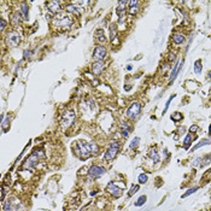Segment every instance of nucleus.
Segmentation results:
<instances>
[{
    "label": "nucleus",
    "instance_id": "nucleus-1",
    "mask_svg": "<svg viewBox=\"0 0 211 211\" xmlns=\"http://www.w3.org/2000/svg\"><path fill=\"white\" fill-rule=\"evenodd\" d=\"M72 24H74V20L71 18V16L68 15L66 12H63V11H60L57 15H54L53 18H52L53 28L59 29V30L69 29V28H71Z\"/></svg>",
    "mask_w": 211,
    "mask_h": 211
},
{
    "label": "nucleus",
    "instance_id": "nucleus-2",
    "mask_svg": "<svg viewBox=\"0 0 211 211\" xmlns=\"http://www.w3.org/2000/svg\"><path fill=\"white\" fill-rule=\"evenodd\" d=\"M74 152L80 159H83V161L88 159L90 156H93L92 150H90V144L86 142V141H82V140H78V141L75 142Z\"/></svg>",
    "mask_w": 211,
    "mask_h": 211
},
{
    "label": "nucleus",
    "instance_id": "nucleus-3",
    "mask_svg": "<svg viewBox=\"0 0 211 211\" xmlns=\"http://www.w3.org/2000/svg\"><path fill=\"white\" fill-rule=\"evenodd\" d=\"M120 151V142L118 141H111L109 144V148L108 151L105 152V156H104V159L106 162H111L116 158L117 153Z\"/></svg>",
    "mask_w": 211,
    "mask_h": 211
},
{
    "label": "nucleus",
    "instance_id": "nucleus-4",
    "mask_svg": "<svg viewBox=\"0 0 211 211\" xmlns=\"http://www.w3.org/2000/svg\"><path fill=\"white\" fill-rule=\"evenodd\" d=\"M21 39H22V38H21V34H20L18 32L11 30V32H9V33L6 34L5 41H6V45H8L9 47L15 48V47H17V46L20 45Z\"/></svg>",
    "mask_w": 211,
    "mask_h": 211
},
{
    "label": "nucleus",
    "instance_id": "nucleus-5",
    "mask_svg": "<svg viewBox=\"0 0 211 211\" xmlns=\"http://www.w3.org/2000/svg\"><path fill=\"white\" fill-rule=\"evenodd\" d=\"M75 118H76L75 111L71 110V109H70V110H66V111L62 115V120H60V124H62V127H64V128H69L70 126L74 124Z\"/></svg>",
    "mask_w": 211,
    "mask_h": 211
},
{
    "label": "nucleus",
    "instance_id": "nucleus-6",
    "mask_svg": "<svg viewBox=\"0 0 211 211\" xmlns=\"http://www.w3.org/2000/svg\"><path fill=\"white\" fill-rule=\"evenodd\" d=\"M39 158H40V154H39L38 152H33V153L26 159V162L23 163L22 168H23V169H33V168H35L36 164H38V162H39Z\"/></svg>",
    "mask_w": 211,
    "mask_h": 211
},
{
    "label": "nucleus",
    "instance_id": "nucleus-7",
    "mask_svg": "<svg viewBox=\"0 0 211 211\" xmlns=\"http://www.w3.org/2000/svg\"><path fill=\"white\" fill-rule=\"evenodd\" d=\"M140 112H141V104L140 102H133L127 110V116L130 120H135V118L139 117Z\"/></svg>",
    "mask_w": 211,
    "mask_h": 211
},
{
    "label": "nucleus",
    "instance_id": "nucleus-8",
    "mask_svg": "<svg viewBox=\"0 0 211 211\" xmlns=\"http://www.w3.org/2000/svg\"><path fill=\"white\" fill-rule=\"evenodd\" d=\"M106 56H108V51L101 45L96 46L93 51V58H94L95 62H102L105 58H106Z\"/></svg>",
    "mask_w": 211,
    "mask_h": 211
},
{
    "label": "nucleus",
    "instance_id": "nucleus-9",
    "mask_svg": "<svg viewBox=\"0 0 211 211\" xmlns=\"http://www.w3.org/2000/svg\"><path fill=\"white\" fill-rule=\"evenodd\" d=\"M106 170H105L104 167H100V165H92L89 169H88V175L90 179H99L101 177Z\"/></svg>",
    "mask_w": 211,
    "mask_h": 211
},
{
    "label": "nucleus",
    "instance_id": "nucleus-10",
    "mask_svg": "<svg viewBox=\"0 0 211 211\" xmlns=\"http://www.w3.org/2000/svg\"><path fill=\"white\" fill-rule=\"evenodd\" d=\"M106 191H108L111 195H114L115 198H118V197L122 194V192H123V189H122L121 187H118L115 182H110V183L108 185V187H106Z\"/></svg>",
    "mask_w": 211,
    "mask_h": 211
},
{
    "label": "nucleus",
    "instance_id": "nucleus-11",
    "mask_svg": "<svg viewBox=\"0 0 211 211\" xmlns=\"http://www.w3.org/2000/svg\"><path fill=\"white\" fill-rule=\"evenodd\" d=\"M127 5H128V2H123V0L118 3V6H117L116 12H117V15H118L120 22H122L123 18H124V16H126V6H127Z\"/></svg>",
    "mask_w": 211,
    "mask_h": 211
},
{
    "label": "nucleus",
    "instance_id": "nucleus-12",
    "mask_svg": "<svg viewBox=\"0 0 211 211\" xmlns=\"http://www.w3.org/2000/svg\"><path fill=\"white\" fill-rule=\"evenodd\" d=\"M46 6L48 8V11L53 15H57L60 12V2H48Z\"/></svg>",
    "mask_w": 211,
    "mask_h": 211
},
{
    "label": "nucleus",
    "instance_id": "nucleus-13",
    "mask_svg": "<svg viewBox=\"0 0 211 211\" xmlns=\"http://www.w3.org/2000/svg\"><path fill=\"white\" fill-rule=\"evenodd\" d=\"M65 10H66V12H69V14H71V15L81 16V8H78L75 3H72V4H66V5H65Z\"/></svg>",
    "mask_w": 211,
    "mask_h": 211
},
{
    "label": "nucleus",
    "instance_id": "nucleus-14",
    "mask_svg": "<svg viewBox=\"0 0 211 211\" xmlns=\"http://www.w3.org/2000/svg\"><path fill=\"white\" fill-rule=\"evenodd\" d=\"M104 69H105L104 62H94L93 65H92V72L94 75H100Z\"/></svg>",
    "mask_w": 211,
    "mask_h": 211
},
{
    "label": "nucleus",
    "instance_id": "nucleus-15",
    "mask_svg": "<svg viewBox=\"0 0 211 211\" xmlns=\"http://www.w3.org/2000/svg\"><path fill=\"white\" fill-rule=\"evenodd\" d=\"M94 36H95V41H96L98 44H104V42H106V40H108L106 36H105L104 29H98V30H95Z\"/></svg>",
    "mask_w": 211,
    "mask_h": 211
},
{
    "label": "nucleus",
    "instance_id": "nucleus-16",
    "mask_svg": "<svg viewBox=\"0 0 211 211\" xmlns=\"http://www.w3.org/2000/svg\"><path fill=\"white\" fill-rule=\"evenodd\" d=\"M18 203H14L12 200H8L5 204H4V211H18Z\"/></svg>",
    "mask_w": 211,
    "mask_h": 211
},
{
    "label": "nucleus",
    "instance_id": "nucleus-17",
    "mask_svg": "<svg viewBox=\"0 0 211 211\" xmlns=\"http://www.w3.org/2000/svg\"><path fill=\"white\" fill-rule=\"evenodd\" d=\"M22 20H23L22 18V14H20V12H14L11 15V23H12L14 27H18L21 24Z\"/></svg>",
    "mask_w": 211,
    "mask_h": 211
},
{
    "label": "nucleus",
    "instance_id": "nucleus-18",
    "mask_svg": "<svg viewBox=\"0 0 211 211\" xmlns=\"http://www.w3.org/2000/svg\"><path fill=\"white\" fill-rule=\"evenodd\" d=\"M128 5H129V12H130L132 15H134V14L138 12L139 2H136V0H132V2H128Z\"/></svg>",
    "mask_w": 211,
    "mask_h": 211
},
{
    "label": "nucleus",
    "instance_id": "nucleus-19",
    "mask_svg": "<svg viewBox=\"0 0 211 211\" xmlns=\"http://www.w3.org/2000/svg\"><path fill=\"white\" fill-rule=\"evenodd\" d=\"M21 12H22L23 20H28V17H29V8H28L27 3H21Z\"/></svg>",
    "mask_w": 211,
    "mask_h": 211
},
{
    "label": "nucleus",
    "instance_id": "nucleus-20",
    "mask_svg": "<svg viewBox=\"0 0 211 211\" xmlns=\"http://www.w3.org/2000/svg\"><path fill=\"white\" fill-rule=\"evenodd\" d=\"M185 41V35L183 34H174L173 35V42L175 45H181Z\"/></svg>",
    "mask_w": 211,
    "mask_h": 211
},
{
    "label": "nucleus",
    "instance_id": "nucleus-21",
    "mask_svg": "<svg viewBox=\"0 0 211 211\" xmlns=\"http://www.w3.org/2000/svg\"><path fill=\"white\" fill-rule=\"evenodd\" d=\"M148 157L153 161V163H158V162H159V154H158V152H157L156 148H151V150H150Z\"/></svg>",
    "mask_w": 211,
    "mask_h": 211
},
{
    "label": "nucleus",
    "instance_id": "nucleus-22",
    "mask_svg": "<svg viewBox=\"0 0 211 211\" xmlns=\"http://www.w3.org/2000/svg\"><path fill=\"white\" fill-rule=\"evenodd\" d=\"M194 138H195V136H192L191 134H187V135H186V138H185V140H183V148H185V150H188V148H189V146H191L192 141L194 140Z\"/></svg>",
    "mask_w": 211,
    "mask_h": 211
},
{
    "label": "nucleus",
    "instance_id": "nucleus-23",
    "mask_svg": "<svg viewBox=\"0 0 211 211\" xmlns=\"http://www.w3.org/2000/svg\"><path fill=\"white\" fill-rule=\"evenodd\" d=\"M209 144H211L210 139H203V140H200V141L192 148V151H195V150H198V148H200V147H204V146H206V145H209Z\"/></svg>",
    "mask_w": 211,
    "mask_h": 211
},
{
    "label": "nucleus",
    "instance_id": "nucleus-24",
    "mask_svg": "<svg viewBox=\"0 0 211 211\" xmlns=\"http://www.w3.org/2000/svg\"><path fill=\"white\" fill-rule=\"evenodd\" d=\"M201 70H203V66H201V60H200V59H198V60H195V62H194V72H195L197 75H199V74H201Z\"/></svg>",
    "mask_w": 211,
    "mask_h": 211
},
{
    "label": "nucleus",
    "instance_id": "nucleus-25",
    "mask_svg": "<svg viewBox=\"0 0 211 211\" xmlns=\"http://www.w3.org/2000/svg\"><path fill=\"white\" fill-rule=\"evenodd\" d=\"M117 36V32H116V26L115 24H111L110 26V38L112 40V42H115V39Z\"/></svg>",
    "mask_w": 211,
    "mask_h": 211
},
{
    "label": "nucleus",
    "instance_id": "nucleus-26",
    "mask_svg": "<svg viewBox=\"0 0 211 211\" xmlns=\"http://www.w3.org/2000/svg\"><path fill=\"white\" fill-rule=\"evenodd\" d=\"M139 144H140V138H139V136H135V138L130 141V144H129V148H130V150L136 148V147L139 146Z\"/></svg>",
    "mask_w": 211,
    "mask_h": 211
},
{
    "label": "nucleus",
    "instance_id": "nucleus-27",
    "mask_svg": "<svg viewBox=\"0 0 211 211\" xmlns=\"http://www.w3.org/2000/svg\"><path fill=\"white\" fill-rule=\"evenodd\" d=\"M198 189H199V187H198V186H194V187H192V188L187 189V191H186V193H183V194H182V198H187V197H189L191 194L195 193Z\"/></svg>",
    "mask_w": 211,
    "mask_h": 211
},
{
    "label": "nucleus",
    "instance_id": "nucleus-28",
    "mask_svg": "<svg viewBox=\"0 0 211 211\" xmlns=\"http://www.w3.org/2000/svg\"><path fill=\"white\" fill-rule=\"evenodd\" d=\"M146 200H147V197H146V195H141V197L134 203V205H135V206H142V205L146 203Z\"/></svg>",
    "mask_w": 211,
    "mask_h": 211
},
{
    "label": "nucleus",
    "instance_id": "nucleus-29",
    "mask_svg": "<svg viewBox=\"0 0 211 211\" xmlns=\"http://www.w3.org/2000/svg\"><path fill=\"white\" fill-rule=\"evenodd\" d=\"M90 144V150H92V154L94 156H96L98 153H99V146L95 144V142H89Z\"/></svg>",
    "mask_w": 211,
    "mask_h": 211
},
{
    "label": "nucleus",
    "instance_id": "nucleus-30",
    "mask_svg": "<svg viewBox=\"0 0 211 211\" xmlns=\"http://www.w3.org/2000/svg\"><path fill=\"white\" fill-rule=\"evenodd\" d=\"M147 180H148V177H147V175L146 174H140L139 175V177H138V181H139V183H141V185H144V183H146L147 182Z\"/></svg>",
    "mask_w": 211,
    "mask_h": 211
},
{
    "label": "nucleus",
    "instance_id": "nucleus-31",
    "mask_svg": "<svg viewBox=\"0 0 211 211\" xmlns=\"http://www.w3.org/2000/svg\"><path fill=\"white\" fill-rule=\"evenodd\" d=\"M139 188H140V187H139V185H133V186L130 187L129 192H128V195H129V197L134 195V194H135V193H136V192L139 191Z\"/></svg>",
    "mask_w": 211,
    "mask_h": 211
},
{
    "label": "nucleus",
    "instance_id": "nucleus-32",
    "mask_svg": "<svg viewBox=\"0 0 211 211\" xmlns=\"http://www.w3.org/2000/svg\"><path fill=\"white\" fill-rule=\"evenodd\" d=\"M171 120H173V121H175V122H179V121H181V120H182V115H181L180 112H175V114H173Z\"/></svg>",
    "mask_w": 211,
    "mask_h": 211
},
{
    "label": "nucleus",
    "instance_id": "nucleus-33",
    "mask_svg": "<svg viewBox=\"0 0 211 211\" xmlns=\"http://www.w3.org/2000/svg\"><path fill=\"white\" fill-rule=\"evenodd\" d=\"M201 159H203L201 157H197V158H195V159L192 162V165H193L194 168H198V167L200 165V163H201Z\"/></svg>",
    "mask_w": 211,
    "mask_h": 211
},
{
    "label": "nucleus",
    "instance_id": "nucleus-34",
    "mask_svg": "<svg viewBox=\"0 0 211 211\" xmlns=\"http://www.w3.org/2000/svg\"><path fill=\"white\" fill-rule=\"evenodd\" d=\"M210 159H211V156H206L205 158H203V159H201V163H203V164H201V167L207 165V164L210 163Z\"/></svg>",
    "mask_w": 211,
    "mask_h": 211
},
{
    "label": "nucleus",
    "instance_id": "nucleus-35",
    "mask_svg": "<svg viewBox=\"0 0 211 211\" xmlns=\"http://www.w3.org/2000/svg\"><path fill=\"white\" fill-rule=\"evenodd\" d=\"M175 98V95H171L169 99H168V101L165 102V108H164V110H163V112H167V110H168V108H169V105H170V102H171V100Z\"/></svg>",
    "mask_w": 211,
    "mask_h": 211
},
{
    "label": "nucleus",
    "instance_id": "nucleus-36",
    "mask_svg": "<svg viewBox=\"0 0 211 211\" xmlns=\"http://www.w3.org/2000/svg\"><path fill=\"white\" fill-rule=\"evenodd\" d=\"M5 28H6V21L4 18H2V20H0V29L4 30Z\"/></svg>",
    "mask_w": 211,
    "mask_h": 211
},
{
    "label": "nucleus",
    "instance_id": "nucleus-37",
    "mask_svg": "<svg viewBox=\"0 0 211 211\" xmlns=\"http://www.w3.org/2000/svg\"><path fill=\"white\" fill-rule=\"evenodd\" d=\"M32 56H33V52H32V51H28V50H26L24 53H23V57H24V58H29V57H32Z\"/></svg>",
    "mask_w": 211,
    "mask_h": 211
},
{
    "label": "nucleus",
    "instance_id": "nucleus-38",
    "mask_svg": "<svg viewBox=\"0 0 211 211\" xmlns=\"http://www.w3.org/2000/svg\"><path fill=\"white\" fill-rule=\"evenodd\" d=\"M198 129H199V127H198L197 124H193V126H192V127L189 128V132H191V133L193 134V133H195V132H197Z\"/></svg>",
    "mask_w": 211,
    "mask_h": 211
},
{
    "label": "nucleus",
    "instance_id": "nucleus-39",
    "mask_svg": "<svg viewBox=\"0 0 211 211\" xmlns=\"http://www.w3.org/2000/svg\"><path fill=\"white\" fill-rule=\"evenodd\" d=\"M5 194H6V192H5V187L3 186V187H2V201H4V199H5Z\"/></svg>",
    "mask_w": 211,
    "mask_h": 211
},
{
    "label": "nucleus",
    "instance_id": "nucleus-40",
    "mask_svg": "<svg viewBox=\"0 0 211 211\" xmlns=\"http://www.w3.org/2000/svg\"><path fill=\"white\" fill-rule=\"evenodd\" d=\"M122 135H123L124 138H128V135H129V132H128V130H124V129H122Z\"/></svg>",
    "mask_w": 211,
    "mask_h": 211
},
{
    "label": "nucleus",
    "instance_id": "nucleus-41",
    "mask_svg": "<svg viewBox=\"0 0 211 211\" xmlns=\"http://www.w3.org/2000/svg\"><path fill=\"white\" fill-rule=\"evenodd\" d=\"M207 76H209V78H211V71H209V74H207Z\"/></svg>",
    "mask_w": 211,
    "mask_h": 211
},
{
    "label": "nucleus",
    "instance_id": "nucleus-42",
    "mask_svg": "<svg viewBox=\"0 0 211 211\" xmlns=\"http://www.w3.org/2000/svg\"><path fill=\"white\" fill-rule=\"evenodd\" d=\"M209 133H210V135H211V126H210V128H209Z\"/></svg>",
    "mask_w": 211,
    "mask_h": 211
},
{
    "label": "nucleus",
    "instance_id": "nucleus-43",
    "mask_svg": "<svg viewBox=\"0 0 211 211\" xmlns=\"http://www.w3.org/2000/svg\"><path fill=\"white\" fill-rule=\"evenodd\" d=\"M3 211H4V210H3Z\"/></svg>",
    "mask_w": 211,
    "mask_h": 211
}]
</instances>
